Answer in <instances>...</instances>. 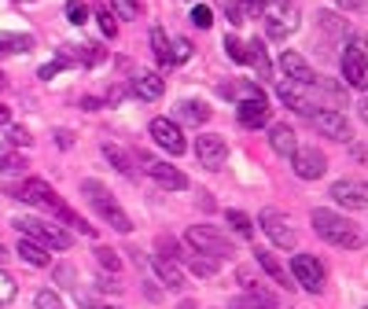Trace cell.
Returning <instances> with one entry per match:
<instances>
[{"mask_svg":"<svg viewBox=\"0 0 368 309\" xmlns=\"http://www.w3.org/2000/svg\"><path fill=\"white\" fill-rule=\"evenodd\" d=\"M81 195L89 199V206H93L115 232H133V221H129V214L118 206V199L107 192L100 181H93V177H89V181H81Z\"/></svg>","mask_w":368,"mask_h":309,"instance_id":"1","label":"cell"},{"mask_svg":"<svg viewBox=\"0 0 368 309\" xmlns=\"http://www.w3.org/2000/svg\"><path fill=\"white\" fill-rule=\"evenodd\" d=\"M11 225L19 229V236H26V239H33V243H41L45 251H67L70 243H74V236L63 229V225H56V221H41V217H15Z\"/></svg>","mask_w":368,"mask_h":309,"instance_id":"2","label":"cell"},{"mask_svg":"<svg viewBox=\"0 0 368 309\" xmlns=\"http://www.w3.org/2000/svg\"><path fill=\"white\" fill-rule=\"evenodd\" d=\"M313 229H317V236L320 239H328L332 247H357L361 243V236H357V229L346 221L342 214H335V210H324V206H317L313 210Z\"/></svg>","mask_w":368,"mask_h":309,"instance_id":"3","label":"cell"},{"mask_svg":"<svg viewBox=\"0 0 368 309\" xmlns=\"http://www.w3.org/2000/svg\"><path fill=\"white\" fill-rule=\"evenodd\" d=\"M262 19H266V33L273 41H288L298 30V22H302L298 0H266Z\"/></svg>","mask_w":368,"mask_h":309,"instance_id":"4","label":"cell"},{"mask_svg":"<svg viewBox=\"0 0 368 309\" xmlns=\"http://www.w3.org/2000/svg\"><path fill=\"white\" fill-rule=\"evenodd\" d=\"M184 243H188L191 251L206 254L210 261H225V258H232V254H236V247L228 243V236H225V232H218L214 225H191V229H188V236H184Z\"/></svg>","mask_w":368,"mask_h":309,"instance_id":"5","label":"cell"},{"mask_svg":"<svg viewBox=\"0 0 368 309\" xmlns=\"http://www.w3.org/2000/svg\"><path fill=\"white\" fill-rule=\"evenodd\" d=\"M258 225H262V232L273 239V247H280V251H295L298 247V232L291 229L288 214H280L276 206H266L262 214H258Z\"/></svg>","mask_w":368,"mask_h":309,"instance_id":"6","label":"cell"},{"mask_svg":"<svg viewBox=\"0 0 368 309\" xmlns=\"http://www.w3.org/2000/svg\"><path fill=\"white\" fill-rule=\"evenodd\" d=\"M291 283L310 295H320L324 291V265L313 254H295L291 258Z\"/></svg>","mask_w":368,"mask_h":309,"instance_id":"7","label":"cell"},{"mask_svg":"<svg viewBox=\"0 0 368 309\" xmlns=\"http://www.w3.org/2000/svg\"><path fill=\"white\" fill-rule=\"evenodd\" d=\"M133 162H140L144 166V173L151 177L155 184H162V188H169V192H181V188H188V177L177 169V166H169V162H159V159H151L147 151H140Z\"/></svg>","mask_w":368,"mask_h":309,"instance_id":"8","label":"cell"},{"mask_svg":"<svg viewBox=\"0 0 368 309\" xmlns=\"http://www.w3.org/2000/svg\"><path fill=\"white\" fill-rule=\"evenodd\" d=\"M342 81L350 88H364L368 85V63H364V41L354 37L350 48L342 52Z\"/></svg>","mask_w":368,"mask_h":309,"instance_id":"9","label":"cell"},{"mask_svg":"<svg viewBox=\"0 0 368 309\" xmlns=\"http://www.w3.org/2000/svg\"><path fill=\"white\" fill-rule=\"evenodd\" d=\"M45 210L52 214V221H56V225H63V229H74V232H81V236H96V229L89 225V221H85L74 206H67V203H63V199L52 192L48 195V203H45Z\"/></svg>","mask_w":368,"mask_h":309,"instance_id":"10","label":"cell"},{"mask_svg":"<svg viewBox=\"0 0 368 309\" xmlns=\"http://www.w3.org/2000/svg\"><path fill=\"white\" fill-rule=\"evenodd\" d=\"M291 166H295V177H302V181H317V177H324V169H328V159H324V151L298 144L291 154Z\"/></svg>","mask_w":368,"mask_h":309,"instance_id":"11","label":"cell"},{"mask_svg":"<svg viewBox=\"0 0 368 309\" xmlns=\"http://www.w3.org/2000/svg\"><path fill=\"white\" fill-rule=\"evenodd\" d=\"M196 159L203 169H221L228 162V144L218 137V132H206V137L196 140Z\"/></svg>","mask_w":368,"mask_h":309,"instance_id":"12","label":"cell"},{"mask_svg":"<svg viewBox=\"0 0 368 309\" xmlns=\"http://www.w3.org/2000/svg\"><path fill=\"white\" fill-rule=\"evenodd\" d=\"M147 132H151V137H155V144H159L162 151H169V154H184V151H188L184 132H181V125H177V122H169V118H155Z\"/></svg>","mask_w":368,"mask_h":309,"instance_id":"13","label":"cell"},{"mask_svg":"<svg viewBox=\"0 0 368 309\" xmlns=\"http://www.w3.org/2000/svg\"><path fill=\"white\" fill-rule=\"evenodd\" d=\"M8 195H11V199H23L26 206H45L48 195H52V184L41 181V177H26V181L8 184Z\"/></svg>","mask_w":368,"mask_h":309,"instance_id":"14","label":"cell"},{"mask_svg":"<svg viewBox=\"0 0 368 309\" xmlns=\"http://www.w3.org/2000/svg\"><path fill=\"white\" fill-rule=\"evenodd\" d=\"M313 125L324 132L328 140H350V122H346V115L342 110H335V107H328V110H313Z\"/></svg>","mask_w":368,"mask_h":309,"instance_id":"15","label":"cell"},{"mask_svg":"<svg viewBox=\"0 0 368 309\" xmlns=\"http://www.w3.org/2000/svg\"><path fill=\"white\" fill-rule=\"evenodd\" d=\"M280 70H284V78H288V81H295V85H302V88L317 85L313 66H310L306 59H302L298 52H288V48H284V56H280Z\"/></svg>","mask_w":368,"mask_h":309,"instance_id":"16","label":"cell"},{"mask_svg":"<svg viewBox=\"0 0 368 309\" xmlns=\"http://www.w3.org/2000/svg\"><path fill=\"white\" fill-rule=\"evenodd\" d=\"M236 280L243 283V291H247V298H251L254 305H262V309H284V305H280V302L269 295V287L254 276V269H247V265H243V269L236 273Z\"/></svg>","mask_w":368,"mask_h":309,"instance_id":"17","label":"cell"},{"mask_svg":"<svg viewBox=\"0 0 368 309\" xmlns=\"http://www.w3.org/2000/svg\"><path fill=\"white\" fill-rule=\"evenodd\" d=\"M332 199L339 206H346V210H361L368 203V188L361 181H335L332 184Z\"/></svg>","mask_w":368,"mask_h":309,"instance_id":"18","label":"cell"},{"mask_svg":"<svg viewBox=\"0 0 368 309\" xmlns=\"http://www.w3.org/2000/svg\"><path fill=\"white\" fill-rule=\"evenodd\" d=\"M276 96H280V103H284V107H291L295 115L313 118V100L302 93V85H295V81H280V85H276Z\"/></svg>","mask_w":368,"mask_h":309,"instance_id":"19","label":"cell"},{"mask_svg":"<svg viewBox=\"0 0 368 309\" xmlns=\"http://www.w3.org/2000/svg\"><path fill=\"white\" fill-rule=\"evenodd\" d=\"M269 115H273V107L266 96H254V100H243L240 103V125L243 129H262L269 125Z\"/></svg>","mask_w":368,"mask_h":309,"instance_id":"20","label":"cell"},{"mask_svg":"<svg viewBox=\"0 0 368 309\" xmlns=\"http://www.w3.org/2000/svg\"><path fill=\"white\" fill-rule=\"evenodd\" d=\"M129 88H133V96H140V100H159L162 93H166V81L155 74V70H137L133 74V81H129Z\"/></svg>","mask_w":368,"mask_h":309,"instance_id":"21","label":"cell"},{"mask_svg":"<svg viewBox=\"0 0 368 309\" xmlns=\"http://www.w3.org/2000/svg\"><path fill=\"white\" fill-rule=\"evenodd\" d=\"M103 159L111 162L122 177H129V181H137V162H133V154L129 151H122L118 144H111V140H103Z\"/></svg>","mask_w":368,"mask_h":309,"instance_id":"22","label":"cell"},{"mask_svg":"<svg viewBox=\"0 0 368 309\" xmlns=\"http://www.w3.org/2000/svg\"><path fill=\"white\" fill-rule=\"evenodd\" d=\"M269 147H273L276 154H284V159H291V154H295V147H298V137H295V129H291L288 122L273 125V129H269Z\"/></svg>","mask_w":368,"mask_h":309,"instance_id":"23","label":"cell"},{"mask_svg":"<svg viewBox=\"0 0 368 309\" xmlns=\"http://www.w3.org/2000/svg\"><path fill=\"white\" fill-rule=\"evenodd\" d=\"M151 269L159 273V280L169 287V291H181V287H184V273H181V265L173 261V258H162V254H155V261H151Z\"/></svg>","mask_w":368,"mask_h":309,"instance_id":"24","label":"cell"},{"mask_svg":"<svg viewBox=\"0 0 368 309\" xmlns=\"http://www.w3.org/2000/svg\"><path fill=\"white\" fill-rule=\"evenodd\" d=\"M19 258H23L26 265H33V269H48L52 265V254L41 247V243H33V239H26V236H19Z\"/></svg>","mask_w":368,"mask_h":309,"instance_id":"25","label":"cell"},{"mask_svg":"<svg viewBox=\"0 0 368 309\" xmlns=\"http://www.w3.org/2000/svg\"><path fill=\"white\" fill-rule=\"evenodd\" d=\"M258 265H262V269L269 273V280L280 287V291H291V287H295V283H291V273H288L284 265L276 261V254H269V251H258Z\"/></svg>","mask_w":368,"mask_h":309,"instance_id":"26","label":"cell"},{"mask_svg":"<svg viewBox=\"0 0 368 309\" xmlns=\"http://www.w3.org/2000/svg\"><path fill=\"white\" fill-rule=\"evenodd\" d=\"M243 63H251L262 81H269V78H273V63H269V56H266V48H262V41L243 44Z\"/></svg>","mask_w":368,"mask_h":309,"instance_id":"27","label":"cell"},{"mask_svg":"<svg viewBox=\"0 0 368 309\" xmlns=\"http://www.w3.org/2000/svg\"><path fill=\"white\" fill-rule=\"evenodd\" d=\"M33 48L30 33H0V56H26Z\"/></svg>","mask_w":368,"mask_h":309,"instance_id":"28","label":"cell"},{"mask_svg":"<svg viewBox=\"0 0 368 309\" xmlns=\"http://www.w3.org/2000/svg\"><path fill=\"white\" fill-rule=\"evenodd\" d=\"M177 115H181V122L203 125V122H210V107H206L203 100H181V103H177Z\"/></svg>","mask_w":368,"mask_h":309,"instance_id":"29","label":"cell"},{"mask_svg":"<svg viewBox=\"0 0 368 309\" xmlns=\"http://www.w3.org/2000/svg\"><path fill=\"white\" fill-rule=\"evenodd\" d=\"M317 22H320V30H324V33H332V37H339V41H346V33H350L346 19H339L335 11H320V15H317Z\"/></svg>","mask_w":368,"mask_h":309,"instance_id":"30","label":"cell"},{"mask_svg":"<svg viewBox=\"0 0 368 309\" xmlns=\"http://www.w3.org/2000/svg\"><path fill=\"white\" fill-rule=\"evenodd\" d=\"M221 93H225V96H232V100H240V103H243V100H254V96H266L254 81H228V85L221 88Z\"/></svg>","mask_w":368,"mask_h":309,"instance_id":"31","label":"cell"},{"mask_svg":"<svg viewBox=\"0 0 368 309\" xmlns=\"http://www.w3.org/2000/svg\"><path fill=\"white\" fill-rule=\"evenodd\" d=\"M225 217H228V229H232L236 236H243V239H251V236H254V221H251L243 210H228Z\"/></svg>","mask_w":368,"mask_h":309,"instance_id":"32","label":"cell"},{"mask_svg":"<svg viewBox=\"0 0 368 309\" xmlns=\"http://www.w3.org/2000/svg\"><path fill=\"white\" fill-rule=\"evenodd\" d=\"M89 15H93V8L85 4V0H67V22L70 26H85Z\"/></svg>","mask_w":368,"mask_h":309,"instance_id":"33","label":"cell"},{"mask_svg":"<svg viewBox=\"0 0 368 309\" xmlns=\"http://www.w3.org/2000/svg\"><path fill=\"white\" fill-rule=\"evenodd\" d=\"M96 22H100V30H103V37H115V33H118V22H115V11L107 8V0H103V4H96Z\"/></svg>","mask_w":368,"mask_h":309,"instance_id":"34","label":"cell"},{"mask_svg":"<svg viewBox=\"0 0 368 309\" xmlns=\"http://www.w3.org/2000/svg\"><path fill=\"white\" fill-rule=\"evenodd\" d=\"M107 8L115 11V19H140V0H111Z\"/></svg>","mask_w":368,"mask_h":309,"instance_id":"35","label":"cell"},{"mask_svg":"<svg viewBox=\"0 0 368 309\" xmlns=\"http://www.w3.org/2000/svg\"><path fill=\"white\" fill-rule=\"evenodd\" d=\"M151 44H155L159 63H162V66H173V59H169V41H166V33H162V30H151Z\"/></svg>","mask_w":368,"mask_h":309,"instance_id":"36","label":"cell"},{"mask_svg":"<svg viewBox=\"0 0 368 309\" xmlns=\"http://www.w3.org/2000/svg\"><path fill=\"white\" fill-rule=\"evenodd\" d=\"M96 261L103 265V273H111V276L122 269V258H118L115 251H107V247H96Z\"/></svg>","mask_w":368,"mask_h":309,"instance_id":"37","label":"cell"},{"mask_svg":"<svg viewBox=\"0 0 368 309\" xmlns=\"http://www.w3.org/2000/svg\"><path fill=\"white\" fill-rule=\"evenodd\" d=\"M188 19H191V26H199V30H210V26H214V11H210L206 4H196Z\"/></svg>","mask_w":368,"mask_h":309,"instance_id":"38","label":"cell"},{"mask_svg":"<svg viewBox=\"0 0 368 309\" xmlns=\"http://www.w3.org/2000/svg\"><path fill=\"white\" fill-rule=\"evenodd\" d=\"M15 295H19V287H15V280L0 269V305H11L15 302Z\"/></svg>","mask_w":368,"mask_h":309,"instance_id":"39","label":"cell"},{"mask_svg":"<svg viewBox=\"0 0 368 309\" xmlns=\"http://www.w3.org/2000/svg\"><path fill=\"white\" fill-rule=\"evenodd\" d=\"M191 56V41L188 37H177V41H173V48H169V59L173 63H184Z\"/></svg>","mask_w":368,"mask_h":309,"instance_id":"40","label":"cell"},{"mask_svg":"<svg viewBox=\"0 0 368 309\" xmlns=\"http://www.w3.org/2000/svg\"><path fill=\"white\" fill-rule=\"evenodd\" d=\"M33 302H37V309H59V295L48 291V287H45V291H37Z\"/></svg>","mask_w":368,"mask_h":309,"instance_id":"41","label":"cell"},{"mask_svg":"<svg viewBox=\"0 0 368 309\" xmlns=\"http://www.w3.org/2000/svg\"><path fill=\"white\" fill-rule=\"evenodd\" d=\"M23 166H26V162L19 159V154H11V151L0 147V173H4V169H23Z\"/></svg>","mask_w":368,"mask_h":309,"instance_id":"42","label":"cell"},{"mask_svg":"<svg viewBox=\"0 0 368 309\" xmlns=\"http://www.w3.org/2000/svg\"><path fill=\"white\" fill-rule=\"evenodd\" d=\"M8 140H11L15 147H30V132H26L23 125H11V129H8Z\"/></svg>","mask_w":368,"mask_h":309,"instance_id":"43","label":"cell"},{"mask_svg":"<svg viewBox=\"0 0 368 309\" xmlns=\"http://www.w3.org/2000/svg\"><path fill=\"white\" fill-rule=\"evenodd\" d=\"M225 52H228L236 63H243V41H240V37H225Z\"/></svg>","mask_w":368,"mask_h":309,"instance_id":"44","label":"cell"},{"mask_svg":"<svg viewBox=\"0 0 368 309\" xmlns=\"http://www.w3.org/2000/svg\"><path fill=\"white\" fill-rule=\"evenodd\" d=\"M56 280L67 287V291H74V269L70 265H56Z\"/></svg>","mask_w":368,"mask_h":309,"instance_id":"45","label":"cell"},{"mask_svg":"<svg viewBox=\"0 0 368 309\" xmlns=\"http://www.w3.org/2000/svg\"><path fill=\"white\" fill-rule=\"evenodd\" d=\"M262 8H266V0H243V15H251V19H258V15H262Z\"/></svg>","mask_w":368,"mask_h":309,"instance_id":"46","label":"cell"},{"mask_svg":"<svg viewBox=\"0 0 368 309\" xmlns=\"http://www.w3.org/2000/svg\"><path fill=\"white\" fill-rule=\"evenodd\" d=\"M59 70H63V59H52V63H45V66H41V78H45V81H52Z\"/></svg>","mask_w":368,"mask_h":309,"instance_id":"47","label":"cell"},{"mask_svg":"<svg viewBox=\"0 0 368 309\" xmlns=\"http://www.w3.org/2000/svg\"><path fill=\"white\" fill-rule=\"evenodd\" d=\"M335 4H339L342 11H361V8H364V0H335Z\"/></svg>","mask_w":368,"mask_h":309,"instance_id":"48","label":"cell"},{"mask_svg":"<svg viewBox=\"0 0 368 309\" xmlns=\"http://www.w3.org/2000/svg\"><path fill=\"white\" fill-rule=\"evenodd\" d=\"M228 309H262V305H254L251 298H232V302H228Z\"/></svg>","mask_w":368,"mask_h":309,"instance_id":"49","label":"cell"},{"mask_svg":"<svg viewBox=\"0 0 368 309\" xmlns=\"http://www.w3.org/2000/svg\"><path fill=\"white\" fill-rule=\"evenodd\" d=\"M228 22H232V26H240V22H243V11H240V4H228Z\"/></svg>","mask_w":368,"mask_h":309,"instance_id":"50","label":"cell"},{"mask_svg":"<svg viewBox=\"0 0 368 309\" xmlns=\"http://www.w3.org/2000/svg\"><path fill=\"white\" fill-rule=\"evenodd\" d=\"M8 118H11V115H8V107H4V103H0V129H4V125H8Z\"/></svg>","mask_w":368,"mask_h":309,"instance_id":"51","label":"cell"},{"mask_svg":"<svg viewBox=\"0 0 368 309\" xmlns=\"http://www.w3.org/2000/svg\"><path fill=\"white\" fill-rule=\"evenodd\" d=\"M8 258V247H4V243H0V261H4Z\"/></svg>","mask_w":368,"mask_h":309,"instance_id":"52","label":"cell"},{"mask_svg":"<svg viewBox=\"0 0 368 309\" xmlns=\"http://www.w3.org/2000/svg\"><path fill=\"white\" fill-rule=\"evenodd\" d=\"M181 309H196V305H191V302H184V305H181Z\"/></svg>","mask_w":368,"mask_h":309,"instance_id":"53","label":"cell"},{"mask_svg":"<svg viewBox=\"0 0 368 309\" xmlns=\"http://www.w3.org/2000/svg\"><path fill=\"white\" fill-rule=\"evenodd\" d=\"M0 85H4V74H0Z\"/></svg>","mask_w":368,"mask_h":309,"instance_id":"54","label":"cell"},{"mask_svg":"<svg viewBox=\"0 0 368 309\" xmlns=\"http://www.w3.org/2000/svg\"><path fill=\"white\" fill-rule=\"evenodd\" d=\"M107 309H111V305H107Z\"/></svg>","mask_w":368,"mask_h":309,"instance_id":"55","label":"cell"}]
</instances>
